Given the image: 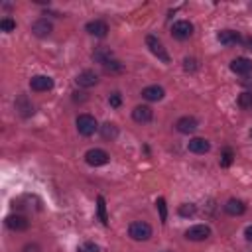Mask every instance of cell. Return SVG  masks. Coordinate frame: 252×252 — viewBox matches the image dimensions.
I'll return each instance as SVG.
<instances>
[{
    "instance_id": "obj_24",
    "label": "cell",
    "mask_w": 252,
    "mask_h": 252,
    "mask_svg": "<svg viewBox=\"0 0 252 252\" xmlns=\"http://www.w3.org/2000/svg\"><path fill=\"white\" fill-rule=\"evenodd\" d=\"M177 213H179L181 217H193V215L197 213V205H193V203H183V205H179Z\"/></svg>"
},
{
    "instance_id": "obj_17",
    "label": "cell",
    "mask_w": 252,
    "mask_h": 252,
    "mask_svg": "<svg viewBox=\"0 0 252 252\" xmlns=\"http://www.w3.org/2000/svg\"><path fill=\"white\" fill-rule=\"evenodd\" d=\"M187 148H189V152H193V154H207V152L211 150V144H209V140H205V138H191L189 144H187Z\"/></svg>"
},
{
    "instance_id": "obj_13",
    "label": "cell",
    "mask_w": 252,
    "mask_h": 252,
    "mask_svg": "<svg viewBox=\"0 0 252 252\" xmlns=\"http://www.w3.org/2000/svg\"><path fill=\"white\" fill-rule=\"evenodd\" d=\"M85 30H87L91 35H94V37H104V35L108 33V24L102 22V20H93V22H89V24L85 26Z\"/></svg>"
},
{
    "instance_id": "obj_14",
    "label": "cell",
    "mask_w": 252,
    "mask_h": 252,
    "mask_svg": "<svg viewBox=\"0 0 252 252\" xmlns=\"http://www.w3.org/2000/svg\"><path fill=\"white\" fill-rule=\"evenodd\" d=\"M77 85L79 87H85V89H89V87H94L96 83H98V77H96V73L94 71H91V69H87V71H81L79 75H77Z\"/></svg>"
},
{
    "instance_id": "obj_19",
    "label": "cell",
    "mask_w": 252,
    "mask_h": 252,
    "mask_svg": "<svg viewBox=\"0 0 252 252\" xmlns=\"http://www.w3.org/2000/svg\"><path fill=\"white\" fill-rule=\"evenodd\" d=\"M16 110H18L22 116H32V114H33V104L28 100L26 94H20L18 100H16Z\"/></svg>"
},
{
    "instance_id": "obj_20",
    "label": "cell",
    "mask_w": 252,
    "mask_h": 252,
    "mask_svg": "<svg viewBox=\"0 0 252 252\" xmlns=\"http://www.w3.org/2000/svg\"><path fill=\"white\" fill-rule=\"evenodd\" d=\"M100 136H102L104 140H114V138L118 136V128H116V124H112V122H104V124L100 126Z\"/></svg>"
},
{
    "instance_id": "obj_37",
    "label": "cell",
    "mask_w": 252,
    "mask_h": 252,
    "mask_svg": "<svg viewBox=\"0 0 252 252\" xmlns=\"http://www.w3.org/2000/svg\"><path fill=\"white\" fill-rule=\"evenodd\" d=\"M163 252H167V250H163Z\"/></svg>"
},
{
    "instance_id": "obj_12",
    "label": "cell",
    "mask_w": 252,
    "mask_h": 252,
    "mask_svg": "<svg viewBox=\"0 0 252 252\" xmlns=\"http://www.w3.org/2000/svg\"><path fill=\"white\" fill-rule=\"evenodd\" d=\"M152 116H154V112H152V108L146 106V104H138V106H134V110H132V118H134V122H138V124L150 122Z\"/></svg>"
},
{
    "instance_id": "obj_36",
    "label": "cell",
    "mask_w": 252,
    "mask_h": 252,
    "mask_svg": "<svg viewBox=\"0 0 252 252\" xmlns=\"http://www.w3.org/2000/svg\"><path fill=\"white\" fill-rule=\"evenodd\" d=\"M250 138H252V130H250Z\"/></svg>"
},
{
    "instance_id": "obj_9",
    "label": "cell",
    "mask_w": 252,
    "mask_h": 252,
    "mask_svg": "<svg viewBox=\"0 0 252 252\" xmlns=\"http://www.w3.org/2000/svg\"><path fill=\"white\" fill-rule=\"evenodd\" d=\"M4 222H6V226L10 230H16V232H22V230H26L30 226V220L24 215H8Z\"/></svg>"
},
{
    "instance_id": "obj_11",
    "label": "cell",
    "mask_w": 252,
    "mask_h": 252,
    "mask_svg": "<svg viewBox=\"0 0 252 252\" xmlns=\"http://www.w3.org/2000/svg\"><path fill=\"white\" fill-rule=\"evenodd\" d=\"M51 32H53V26H51V22L45 20V18H39V20H35V22L32 24V33L37 35V37H47Z\"/></svg>"
},
{
    "instance_id": "obj_26",
    "label": "cell",
    "mask_w": 252,
    "mask_h": 252,
    "mask_svg": "<svg viewBox=\"0 0 252 252\" xmlns=\"http://www.w3.org/2000/svg\"><path fill=\"white\" fill-rule=\"evenodd\" d=\"M156 207H158V211H159V219H161V222L165 224V220H167V209H165V199H163V197H159V199L156 201Z\"/></svg>"
},
{
    "instance_id": "obj_22",
    "label": "cell",
    "mask_w": 252,
    "mask_h": 252,
    "mask_svg": "<svg viewBox=\"0 0 252 252\" xmlns=\"http://www.w3.org/2000/svg\"><path fill=\"white\" fill-rule=\"evenodd\" d=\"M238 106L244 110H252V91H244L238 94Z\"/></svg>"
},
{
    "instance_id": "obj_21",
    "label": "cell",
    "mask_w": 252,
    "mask_h": 252,
    "mask_svg": "<svg viewBox=\"0 0 252 252\" xmlns=\"http://www.w3.org/2000/svg\"><path fill=\"white\" fill-rule=\"evenodd\" d=\"M93 59L98 61V63H102V65H106V63L112 59V51L106 49V47H98V49L93 53Z\"/></svg>"
},
{
    "instance_id": "obj_4",
    "label": "cell",
    "mask_w": 252,
    "mask_h": 252,
    "mask_svg": "<svg viewBox=\"0 0 252 252\" xmlns=\"http://www.w3.org/2000/svg\"><path fill=\"white\" fill-rule=\"evenodd\" d=\"M108 159H110V156H108L104 150H100V148H93V150H89V152L85 154V161H87L89 165H93V167L104 165V163H108Z\"/></svg>"
},
{
    "instance_id": "obj_7",
    "label": "cell",
    "mask_w": 252,
    "mask_h": 252,
    "mask_svg": "<svg viewBox=\"0 0 252 252\" xmlns=\"http://www.w3.org/2000/svg\"><path fill=\"white\" fill-rule=\"evenodd\" d=\"M30 87L35 93H43V91L53 89V79L49 75H35V77L30 79Z\"/></svg>"
},
{
    "instance_id": "obj_27",
    "label": "cell",
    "mask_w": 252,
    "mask_h": 252,
    "mask_svg": "<svg viewBox=\"0 0 252 252\" xmlns=\"http://www.w3.org/2000/svg\"><path fill=\"white\" fill-rule=\"evenodd\" d=\"M104 67V71L106 73H118V71H122L124 67H122V63L120 61H114V59H110L106 65H102Z\"/></svg>"
},
{
    "instance_id": "obj_16",
    "label": "cell",
    "mask_w": 252,
    "mask_h": 252,
    "mask_svg": "<svg viewBox=\"0 0 252 252\" xmlns=\"http://www.w3.org/2000/svg\"><path fill=\"white\" fill-rule=\"evenodd\" d=\"M175 128L177 132L181 134H193L197 130V120L193 116H181L177 122H175Z\"/></svg>"
},
{
    "instance_id": "obj_31",
    "label": "cell",
    "mask_w": 252,
    "mask_h": 252,
    "mask_svg": "<svg viewBox=\"0 0 252 252\" xmlns=\"http://www.w3.org/2000/svg\"><path fill=\"white\" fill-rule=\"evenodd\" d=\"M108 102H110V106H112V108H118V106H120V102H122V98H120V94H118V93H112V94L108 96Z\"/></svg>"
},
{
    "instance_id": "obj_15",
    "label": "cell",
    "mask_w": 252,
    "mask_h": 252,
    "mask_svg": "<svg viewBox=\"0 0 252 252\" xmlns=\"http://www.w3.org/2000/svg\"><path fill=\"white\" fill-rule=\"evenodd\" d=\"M142 96L146 100H150V102H158V100H161L165 96V91L159 85H150V87L142 89Z\"/></svg>"
},
{
    "instance_id": "obj_10",
    "label": "cell",
    "mask_w": 252,
    "mask_h": 252,
    "mask_svg": "<svg viewBox=\"0 0 252 252\" xmlns=\"http://www.w3.org/2000/svg\"><path fill=\"white\" fill-rule=\"evenodd\" d=\"M230 71L236 75H248L252 73V61L248 57H236L230 61Z\"/></svg>"
},
{
    "instance_id": "obj_6",
    "label": "cell",
    "mask_w": 252,
    "mask_h": 252,
    "mask_svg": "<svg viewBox=\"0 0 252 252\" xmlns=\"http://www.w3.org/2000/svg\"><path fill=\"white\" fill-rule=\"evenodd\" d=\"M209 236H211V228L207 224H195V226L187 228V232H185V238L187 240H193V242L207 240Z\"/></svg>"
},
{
    "instance_id": "obj_8",
    "label": "cell",
    "mask_w": 252,
    "mask_h": 252,
    "mask_svg": "<svg viewBox=\"0 0 252 252\" xmlns=\"http://www.w3.org/2000/svg\"><path fill=\"white\" fill-rule=\"evenodd\" d=\"M217 39H219L222 45H226V47H232V45H236V43L242 41V37H240V33H238L236 30H220V32L217 33Z\"/></svg>"
},
{
    "instance_id": "obj_32",
    "label": "cell",
    "mask_w": 252,
    "mask_h": 252,
    "mask_svg": "<svg viewBox=\"0 0 252 252\" xmlns=\"http://www.w3.org/2000/svg\"><path fill=\"white\" fill-rule=\"evenodd\" d=\"M24 252H39V246L37 244H26L24 246Z\"/></svg>"
},
{
    "instance_id": "obj_33",
    "label": "cell",
    "mask_w": 252,
    "mask_h": 252,
    "mask_svg": "<svg viewBox=\"0 0 252 252\" xmlns=\"http://www.w3.org/2000/svg\"><path fill=\"white\" fill-rule=\"evenodd\" d=\"M242 43H244V47H246V49H252V35L244 37V39H242Z\"/></svg>"
},
{
    "instance_id": "obj_35",
    "label": "cell",
    "mask_w": 252,
    "mask_h": 252,
    "mask_svg": "<svg viewBox=\"0 0 252 252\" xmlns=\"http://www.w3.org/2000/svg\"><path fill=\"white\" fill-rule=\"evenodd\" d=\"M242 83H244V85H252V79H250V77H246Z\"/></svg>"
},
{
    "instance_id": "obj_5",
    "label": "cell",
    "mask_w": 252,
    "mask_h": 252,
    "mask_svg": "<svg viewBox=\"0 0 252 252\" xmlns=\"http://www.w3.org/2000/svg\"><path fill=\"white\" fill-rule=\"evenodd\" d=\"M191 33H193V24L187 20H177L171 28V35L175 39H187V37H191Z\"/></svg>"
},
{
    "instance_id": "obj_3",
    "label": "cell",
    "mask_w": 252,
    "mask_h": 252,
    "mask_svg": "<svg viewBox=\"0 0 252 252\" xmlns=\"http://www.w3.org/2000/svg\"><path fill=\"white\" fill-rule=\"evenodd\" d=\"M146 45L150 47V51L159 59V61H163V63H169V55H167V51H165V47H163V43L156 37V35H146Z\"/></svg>"
},
{
    "instance_id": "obj_34",
    "label": "cell",
    "mask_w": 252,
    "mask_h": 252,
    "mask_svg": "<svg viewBox=\"0 0 252 252\" xmlns=\"http://www.w3.org/2000/svg\"><path fill=\"white\" fill-rule=\"evenodd\" d=\"M244 236H246V240H248V242H252V224H250V226H246Z\"/></svg>"
},
{
    "instance_id": "obj_23",
    "label": "cell",
    "mask_w": 252,
    "mask_h": 252,
    "mask_svg": "<svg viewBox=\"0 0 252 252\" xmlns=\"http://www.w3.org/2000/svg\"><path fill=\"white\" fill-rule=\"evenodd\" d=\"M96 209H98V219L102 224H108V217H106V203H104V197H98L96 199Z\"/></svg>"
},
{
    "instance_id": "obj_30",
    "label": "cell",
    "mask_w": 252,
    "mask_h": 252,
    "mask_svg": "<svg viewBox=\"0 0 252 252\" xmlns=\"http://www.w3.org/2000/svg\"><path fill=\"white\" fill-rule=\"evenodd\" d=\"M183 69H185V71H195V69H197V61H195L193 57H185V59H183Z\"/></svg>"
},
{
    "instance_id": "obj_18",
    "label": "cell",
    "mask_w": 252,
    "mask_h": 252,
    "mask_svg": "<svg viewBox=\"0 0 252 252\" xmlns=\"http://www.w3.org/2000/svg\"><path fill=\"white\" fill-rule=\"evenodd\" d=\"M224 211H226V215H230V217H240V215L246 211V205H244L240 199H228V201L224 203Z\"/></svg>"
},
{
    "instance_id": "obj_1",
    "label": "cell",
    "mask_w": 252,
    "mask_h": 252,
    "mask_svg": "<svg viewBox=\"0 0 252 252\" xmlns=\"http://www.w3.org/2000/svg\"><path fill=\"white\" fill-rule=\"evenodd\" d=\"M128 234L136 242H146V240L152 238V226L146 220H134L128 226Z\"/></svg>"
},
{
    "instance_id": "obj_2",
    "label": "cell",
    "mask_w": 252,
    "mask_h": 252,
    "mask_svg": "<svg viewBox=\"0 0 252 252\" xmlns=\"http://www.w3.org/2000/svg\"><path fill=\"white\" fill-rule=\"evenodd\" d=\"M77 132L81 134V136H93L100 126L96 124V118L94 116H91V114H79L77 116Z\"/></svg>"
},
{
    "instance_id": "obj_28",
    "label": "cell",
    "mask_w": 252,
    "mask_h": 252,
    "mask_svg": "<svg viewBox=\"0 0 252 252\" xmlns=\"http://www.w3.org/2000/svg\"><path fill=\"white\" fill-rule=\"evenodd\" d=\"M0 30L2 32H14L16 30V22L12 20V18H4V20H0Z\"/></svg>"
},
{
    "instance_id": "obj_29",
    "label": "cell",
    "mask_w": 252,
    "mask_h": 252,
    "mask_svg": "<svg viewBox=\"0 0 252 252\" xmlns=\"http://www.w3.org/2000/svg\"><path fill=\"white\" fill-rule=\"evenodd\" d=\"M77 252H100V248H98V244H94V242H83V244L77 248Z\"/></svg>"
},
{
    "instance_id": "obj_25",
    "label": "cell",
    "mask_w": 252,
    "mask_h": 252,
    "mask_svg": "<svg viewBox=\"0 0 252 252\" xmlns=\"http://www.w3.org/2000/svg\"><path fill=\"white\" fill-rule=\"evenodd\" d=\"M232 159H234L232 150H230V148H224L222 154H220V165H222V167H228V165L232 163Z\"/></svg>"
}]
</instances>
